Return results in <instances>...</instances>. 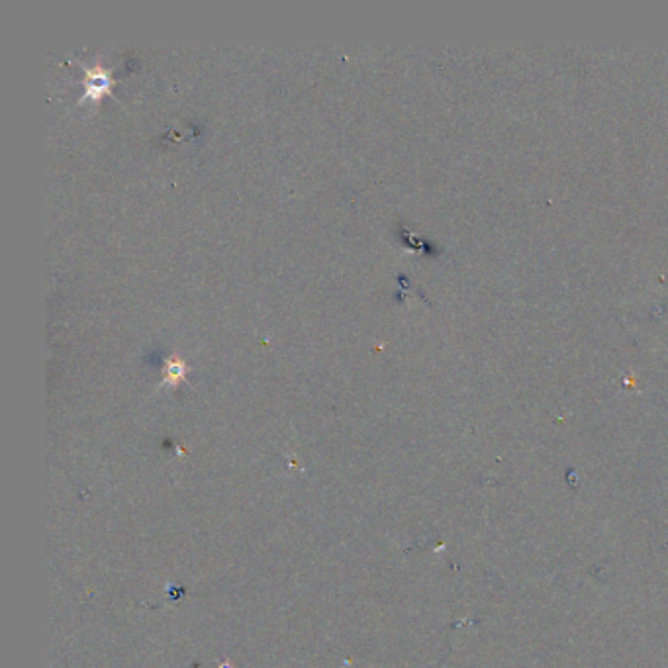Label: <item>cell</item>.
<instances>
[{
    "mask_svg": "<svg viewBox=\"0 0 668 668\" xmlns=\"http://www.w3.org/2000/svg\"><path fill=\"white\" fill-rule=\"evenodd\" d=\"M110 86L108 73L100 69H86V95L85 98H100Z\"/></svg>",
    "mask_w": 668,
    "mask_h": 668,
    "instance_id": "obj_1",
    "label": "cell"
},
{
    "mask_svg": "<svg viewBox=\"0 0 668 668\" xmlns=\"http://www.w3.org/2000/svg\"><path fill=\"white\" fill-rule=\"evenodd\" d=\"M182 373H184V366H182V363L181 361H169V371H167V380H179V378L182 377Z\"/></svg>",
    "mask_w": 668,
    "mask_h": 668,
    "instance_id": "obj_2",
    "label": "cell"
}]
</instances>
